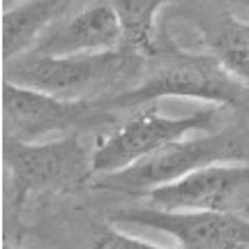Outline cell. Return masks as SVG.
<instances>
[{"mask_svg": "<svg viewBox=\"0 0 249 249\" xmlns=\"http://www.w3.org/2000/svg\"><path fill=\"white\" fill-rule=\"evenodd\" d=\"M148 67H143L136 86L124 88L116 95L92 99V104L107 111L139 108L145 104H157V99L185 97L201 99L219 107H245L249 102V86L224 67L210 51H161L145 55Z\"/></svg>", "mask_w": 249, "mask_h": 249, "instance_id": "6da1fadb", "label": "cell"}, {"mask_svg": "<svg viewBox=\"0 0 249 249\" xmlns=\"http://www.w3.org/2000/svg\"><path fill=\"white\" fill-rule=\"evenodd\" d=\"M145 55L129 46L81 55H46L26 51L5 60V81L51 92L62 99H102L136 79Z\"/></svg>", "mask_w": 249, "mask_h": 249, "instance_id": "7a4b0ae2", "label": "cell"}, {"mask_svg": "<svg viewBox=\"0 0 249 249\" xmlns=\"http://www.w3.org/2000/svg\"><path fill=\"white\" fill-rule=\"evenodd\" d=\"M249 161V127L242 123L224 124L198 139H178L116 173L97 176L95 187L107 192L141 196L155 187L173 182L210 164Z\"/></svg>", "mask_w": 249, "mask_h": 249, "instance_id": "3957f363", "label": "cell"}, {"mask_svg": "<svg viewBox=\"0 0 249 249\" xmlns=\"http://www.w3.org/2000/svg\"><path fill=\"white\" fill-rule=\"evenodd\" d=\"M2 157L17 205L30 196L74 192L86 185L90 176H95L92 152L86 150L79 134L74 132L58 141L5 139Z\"/></svg>", "mask_w": 249, "mask_h": 249, "instance_id": "277c9868", "label": "cell"}, {"mask_svg": "<svg viewBox=\"0 0 249 249\" xmlns=\"http://www.w3.org/2000/svg\"><path fill=\"white\" fill-rule=\"evenodd\" d=\"M141 111L132 116L127 123L108 134L104 141L92 150V171L95 176L116 173L120 169H127L139 160L148 157L152 152L164 148L166 143L178 141L192 132H214L219 129L222 108L214 104L210 108H201L189 116L171 118L157 111L155 104L139 107Z\"/></svg>", "mask_w": 249, "mask_h": 249, "instance_id": "5b68a950", "label": "cell"}, {"mask_svg": "<svg viewBox=\"0 0 249 249\" xmlns=\"http://www.w3.org/2000/svg\"><path fill=\"white\" fill-rule=\"evenodd\" d=\"M113 111L92 104L88 99H62L51 92L14 81L2 83V120L5 139L39 141L46 134L74 132L81 127L108 123Z\"/></svg>", "mask_w": 249, "mask_h": 249, "instance_id": "8992f818", "label": "cell"}, {"mask_svg": "<svg viewBox=\"0 0 249 249\" xmlns=\"http://www.w3.org/2000/svg\"><path fill=\"white\" fill-rule=\"evenodd\" d=\"M111 224L161 231L189 249L249 247V219L226 210H166L139 205L116 210L111 214Z\"/></svg>", "mask_w": 249, "mask_h": 249, "instance_id": "52a82bcc", "label": "cell"}, {"mask_svg": "<svg viewBox=\"0 0 249 249\" xmlns=\"http://www.w3.org/2000/svg\"><path fill=\"white\" fill-rule=\"evenodd\" d=\"M148 205L166 210H226L249 205V161L210 164L189 176L145 192Z\"/></svg>", "mask_w": 249, "mask_h": 249, "instance_id": "ba28073f", "label": "cell"}, {"mask_svg": "<svg viewBox=\"0 0 249 249\" xmlns=\"http://www.w3.org/2000/svg\"><path fill=\"white\" fill-rule=\"evenodd\" d=\"M124 44L123 21L113 2H95L65 21H55L30 51L46 55H81L116 51Z\"/></svg>", "mask_w": 249, "mask_h": 249, "instance_id": "9c48e42d", "label": "cell"}, {"mask_svg": "<svg viewBox=\"0 0 249 249\" xmlns=\"http://www.w3.org/2000/svg\"><path fill=\"white\" fill-rule=\"evenodd\" d=\"M65 12V0H21L2 12V60L30 51Z\"/></svg>", "mask_w": 249, "mask_h": 249, "instance_id": "30bf717a", "label": "cell"}, {"mask_svg": "<svg viewBox=\"0 0 249 249\" xmlns=\"http://www.w3.org/2000/svg\"><path fill=\"white\" fill-rule=\"evenodd\" d=\"M208 51L222 62L233 76L249 86V21L238 17H224L201 26Z\"/></svg>", "mask_w": 249, "mask_h": 249, "instance_id": "8fae6325", "label": "cell"}, {"mask_svg": "<svg viewBox=\"0 0 249 249\" xmlns=\"http://www.w3.org/2000/svg\"><path fill=\"white\" fill-rule=\"evenodd\" d=\"M111 2L123 21L124 46H129L143 55L155 53L160 49L157 39H155L157 35L155 21H157L160 9L169 0H111Z\"/></svg>", "mask_w": 249, "mask_h": 249, "instance_id": "7c38bea8", "label": "cell"}, {"mask_svg": "<svg viewBox=\"0 0 249 249\" xmlns=\"http://www.w3.org/2000/svg\"><path fill=\"white\" fill-rule=\"evenodd\" d=\"M92 245L99 249H150L152 242L143 240L139 235H127L118 229V224L113 226H99L97 231H95V240Z\"/></svg>", "mask_w": 249, "mask_h": 249, "instance_id": "4fadbf2b", "label": "cell"}, {"mask_svg": "<svg viewBox=\"0 0 249 249\" xmlns=\"http://www.w3.org/2000/svg\"><path fill=\"white\" fill-rule=\"evenodd\" d=\"M18 2H21V0H2V12L9 7H14V5H18Z\"/></svg>", "mask_w": 249, "mask_h": 249, "instance_id": "5bb4252c", "label": "cell"}, {"mask_svg": "<svg viewBox=\"0 0 249 249\" xmlns=\"http://www.w3.org/2000/svg\"><path fill=\"white\" fill-rule=\"evenodd\" d=\"M242 2H247V5H249V0H242Z\"/></svg>", "mask_w": 249, "mask_h": 249, "instance_id": "9a60e30c", "label": "cell"}]
</instances>
